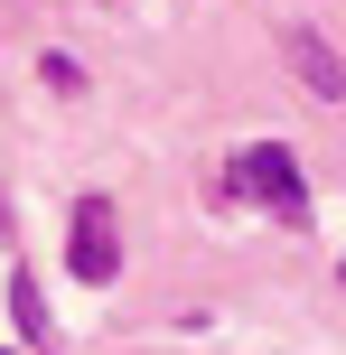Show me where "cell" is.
Listing matches in <instances>:
<instances>
[{
	"mask_svg": "<svg viewBox=\"0 0 346 355\" xmlns=\"http://www.w3.org/2000/svg\"><path fill=\"white\" fill-rule=\"evenodd\" d=\"M243 187H253L262 196V206H272L281 215V225H309V187H300V159H291V150H281V141H253V150H243Z\"/></svg>",
	"mask_w": 346,
	"mask_h": 355,
	"instance_id": "cell-1",
	"label": "cell"
},
{
	"mask_svg": "<svg viewBox=\"0 0 346 355\" xmlns=\"http://www.w3.org/2000/svg\"><path fill=\"white\" fill-rule=\"evenodd\" d=\"M66 271H75V281H112V271H122V225H112V196H85V206H75Z\"/></svg>",
	"mask_w": 346,
	"mask_h": 355,
	"instance_id": "cell-2",
	"label": "cell"
},
{
	"mask_svg": "<svg viewBox=\"0 0 346 355\" xmlns=\"http://www.w3.org/2000/svg\"><path fill=\"white\" fill-rule=\"evenodd\" d=\"M281 47H291V66H300V85H309V94H346V66L328 56V37H318V28H291Z\"/></svg>",
	"mask_w": 346,
	"mask_h": 355,
	"instance_id": "cell-3",
	"label": "cell"
},
{
	"mask_svg": "<svg viewBox=\"0 0 346 355\" xmlns=\"http://www.w3.org/2000/svg\"><path fill=\"white\" fill-rule=\"evenodd\" d=\"M0 355H10V346H0Z\"/></svg>",
	"mask_w": 346,
	"mask_h": 355,
	"instance_id": "cell-4",
	"label": "cell"
}]
</instances>
